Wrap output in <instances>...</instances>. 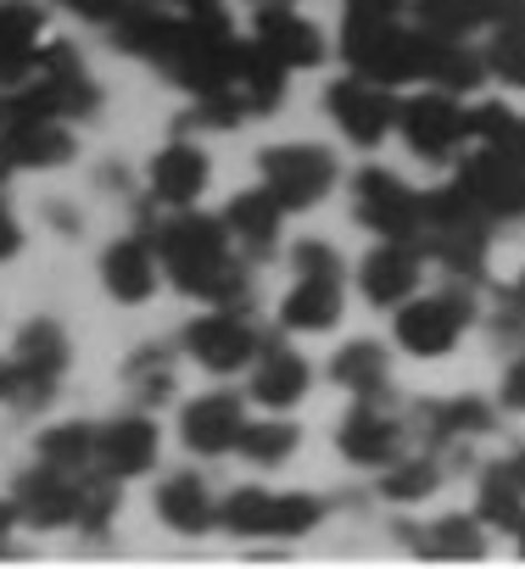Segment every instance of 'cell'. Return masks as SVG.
I'll return each mask as SVG.
<instances>
[{
    "mask_svg": "<svg viewBox=\"0 0 525 569\" xmlns=\"http://www.w3.org/2000/svg\"><path fill=\"white\" fill-rule=\"evenodd\" d=\"M157 257H162V268L174 273L179 291H190V297H201V302H212V308H235V313H240L246 297H251L246 262L235 257L224 218L174 207V218L157 229Z\"/></svg>",
    "mask_w": 525,
    "mask_h": 569,
    "instance_id": "6da1fadb",
    "label": "cell"
},
{
    "mask_svg": "<svg viewBox=\"0 0 525 569\" xmlns=\"http://www.w3.org/2000/svg\"><path fill=\"white\" fill-rule=\"evenodd\" d=\"M341 51H347L358 79L397 90V84H414L419 68H425V29H403L386 12H347Z\"/></svg>",
    "mask_w": 525,
    "mask_h": 569,
    "instance_id": "7a4b0ae2",
    "label": "cell"
},
{
    "mask_svg": "<svg viewBox=\"0 0 525 569\" xmlns=\"http://www.w3.org/2000/svg\"><path fill=\"white\" fill-rule=\"evenodd\" d=\"M469 325H475L469 291H436V297H419L397 313V347L408 358H442L458 347V336Z\"/></svg>",
    "mask_w": 525,
    "mask_h": 569,
    "instance_id": "3957f363",
    "label": "cell"
},
{
    "mask_svg": "<svg viewBox=\"0 0 525 569\" xmlns=\"http://www.w3.org/2000/svg\"><path fill=\"white\" fill-rule=\"evenodd\" d=\"M353 207H358V223L375 229L380 240H414L425 229V196L408 190L397 173L386 168H364L358 184H353Z\"/></svg>",
    "mask_w": 525,
    "mask_h": 569,
    "instance_id": "277c9868",
    "label": "cell"
},
{
    "mask_svg": "<svg viewBox=\"0 0 525 569\" xmlns=\"http://www.w3.org/2000/svg\"><path fill=\"white\" fill-rule=\"evenodd\" d=\"M257 168H262V184L275 190V201L286 212L325 201L330 184H336V157L325 146H269Z\"/></svg>",
    "mask_w": 525,
    "mask_h": 569,
    "instance_id": "5b68a950",
    "label": "cell"
},
{
    "mask_svg": "<svg viewBox=\"0 0 525 569\" xmlns=\"http://www.w3.org/2000/svg\"><path fill=\"white\" fill-rule=\"evenodd\" d=\"M453 184L475 201V212L486 223H503V218H519L525 212V162H514L497 146H486L481 157H469Z\"/></svg>",
    "mask_w": 525,
    "mask_h": 569,
    "instance_id": "8992f818",
    "label": "cell"
},
{
    "mask_svg": "<svg viewBox=\"0 0 525 569\" xmlns=\"http://www.w3.org/2000/svg\"><path fill=\"white\" fill-rule=\"evenodd\" d=\"M397 129H403V140L419 151V157H430V162H442L447 151H458V140H469V118H464V107L453 101V90H425V96H408V101H397Z\"/></svg>",
    "mask_w": 525,
    "mask_h": 569,
    "instance_id": "52a82bcc",
    "label": "cell"
},
{
    "mask_svg": "<svg viewBox=\"0 0 525 569\" xmlns=\"http://www.w3.org/2000/svg\"><path fill=\"white\" fill-rule=\"evenodd\" d=\"M185 352H190L201 369H212V375H235V369L257 363L262 341H257V330H251L235 308H212L207 319H196V325L185 330Z\"/></svg>",
    "mask_w": 525,
    "mask_h": 569,
    "instance_id": "ba28073f",
    "label": "cell"
},
{
    "mask_svg": "<svg viewBox=\"0 0 525 569\" xmlns=\"http://www.w3.org/2000/svg\"><path fill=\"white\" fill-rule=\"evenodd\" d=\"M330 118L341 123V134L353 140V146H380L392 129H397V96L386 90V84H375V79H341L336 90H330Z\"/></svg>",
    "mask_w": 525,
    "mask_h": 569,
    "instance_id": "9c48e42d",
    "label": "cell"
},
{
    "mask_svg": "<svg viewBox=\"0 0 525 569\" xmlns=\"http://www.w3.org/2000/svg\"><path fill=\"white\" fill-rule=\"evenodd\" d=\"M240 430H246V408H240L235 391H207V397H196V402L179 413V441H185L190 452H201V458L235 452Z\"/></svg>",
    "mask_w": 525,
    "mask_h": 569,
    "instance_id": "30bf717a",
    "label": "cell"
},
{
    "mask_svg": "<svg viewBox=\"0 0 525 569\" xmlns=\"http://www.w3.org/2000/svg\"><path fill=\"white\" fill-rule=\"evenodd\" d=\"M419 246L414 240H380L369 257H364V268H358V291H364V302H375V308H397V302H408L414 291H419Z\"/></svg>",
    "mask_w": 525,
    "mask_h": 569,
    "instance_id": "8fae6325",
    "label": "cell"
},
{
    "mask_svg": "<svg viewBox=\"0 0 525 569\" xmlns=\"http://www.w3.org/2000/svg\"><path fill=\"white\" fill-rule=\"evenodd\" d=\"M341 458L358 463V469H386L392 458H403V425L392 413H380L375 402H358L347 419H341V436H336Z\"/></svg>",
    "mask_w": 525,
    "mask_h": 569,
    "instance_id": "7c38bea8",
    "label": "cell"
},
{
    "mask_svg": "<svg viewBox=\"0 0 525 569\" xmlns=\"http://www.w3.org/2000/svg\"><path fill=\"white\" fill-rule=\"evenodd\" d=\"M157 463V425L151 419H112L96 425V475L135 480Z\"/></svg>",
    "mask_w": 525,
    "mask_h": 569,
    "instance_id": "4fadbf2b",
    "label": "cell"
},
{
    "mask_svg": "<svg viewBox=\"0 0 525 569\" xmlns=\"http://www.w3.org/2000/svg\"><path fill=\"white\" fill-rule=\"evenodd\" d=\"M257 46L269 51L286 73L291 68H314L319 57H325V46H319V29L314 23H303L286 0H269V7L257 12Z\"/></svg>",
    "mask_w": 525,
    "mask_h": 569,
    "instance_id": "5bb4252c",
    "label": "cell"
},
{
    "mask_svg": "<svg viewBox=\"0 0 525 569\" xmlns=\"http://www.w3.org/2000/svg\"><path fill=\"white\" fill-rule=\"evenodd\" d=\"M308 380H314L308 358H303V352H291V347H280V341H269V347L257 352L251 397H257L262 408H297V402L308 397Z\"/></svg>",
    "mask_w": 525,
    "mask_h": 569,
    "instance_id": "9a60e30c",
    "label": "cell"
},
{
    "mask_svg": "<svg viewBox=\"0 0 525 569\" xmlns=\"http://www.w3.org/2000/svg\"><path fill=\"white\" fill-rule=\"evenodd\" d=\"M229 96L246 107V118H251V112H275V107H280V96H286V68H280L269 51H262V46L251 40V46H240V51H235Z\"/></svg>",
    "mask_w": 525,
    "mask_h": 569,
    "instance_id": "2e32d148",
    "label": "cell"
},
{
    "mask_svg": "<svg viewBox=\"0 0 525 569\" xmlns=\"http://www.w3.org/2000/svg\"><path fill=\"white\" fill-rule=\"evenodd\" d=\"M207 190V157L190 140H174L168 151H157L151 162V196L162 207H196Z\"/></svg>",
    "mask_w": 525,
    "mask_h": 569,
    "instance_id": "e0dca14e",
    "label": "cell"
},
{
    "mask_svg": "<svg viewBox=\"0 0 525 569\" xmlns=\"http://www.w3.org/2000/svg\"><path fill=\"white\" fill-rule=\"evenodd\" d=\"M101 284H107L123 308L151 302V291H157V257H151V246H146V240H118V246H107V257H101Z\"/></svg>",
    "mask_w": 525,
    "mask_h": 569,
    "instance_id": "ac0fdd59",
    "label": "cell"
},
{
    "mask_svg": "<svg viewBox=\"0 0 525 569\" xmlns=\"http://www.w3.org/2000/svg\"><path fill=\"white\" fill-rule=\"evenodd\" d=\"M341 279H319V273H297V291L286 297L280 319L286 330H303V336H325L341 325Z\"/></svg>",
    "mask_w": 525,
    "mask_h": 569,
    "instance_id": "d6986e66",
    "label": "cell"
},
{
    "mask_svg": "<svg viewBox=\"0 0 525 569\" xmlns=\"http://www.w3.org/2000/svg\"><path fill=\"white\" fill-rule=\"evenodd\" d=\"M486 79V57L469 51L464 40H447V34H430L425 29V68H419V84H436V90H475Z\"/></svg>",
    "mask_w": 525,
    "mask_h": 569,
    "instance_id": "ffe728a7",
    "label": "cell"
},
{
    "mask_svg": "<svg viewBox=\"0 0 525 569\" xmlns=\"http://www.w3.org/2000/svg\"><path fill=\"white\" fill-rule=\"evenodd\" d=\"M157 513H162V525H174L179 536H196V530L218 525V502H212V491L201 486V475H168V480L157 486Z\"/></svg>",
    "mask_w": 525,
    "mask_h": 569,
    "instance_id": "44dd1931",
    "label": "cell"
},
{
    "mask_svg": "<svg viewBox=\"0 0 525 569\" xmlns=\"http://www.w3.org/2000/svg\"><path fill=\"white\" fill-rule=\"evenodd\" d=\"M280 218H286V207L275 201V190H269V184H262V190H246V196H235V201L224 207V229H229V240H240L246 251L275 246Z\"/></svg>",
    "mask_w": 525,
    "mask_h": 569,
    "instance_id": "7402d4cb",
    "label": "cell"
},
{
    "mask_svg": "<svg viewBox=\"0 0 525 569\" xmlns=\"http://www.w3.org/2000/svg\"><path fill=\"white\" fill-rule=\"evenodd\" d=\"M330 375H336L358 402H380V397H386V380H392V358H386V347H375V341H353V347L336 352Z\"/></svg>",
    "mask_w": 525,
    "mask_h": 569,
    "instance_id": "603a6c76",
    "label": "cell"
},
{
    "mask_svg": "<svg viewBox=\"0 0 525 569\" xmlns=\"http://www.w3.org/2000/svg\"><path fill=\"white\" fill-rule=\"evenodd\" d=\"M486 229L492 223H453V229H430V251L442 257L447 273L458 279H481L486 268Z\"/></svg>",
    "mask_w": 525,
    "mask_h": 569,
    "instance_id": "cb8c5ba5",
    "label": "cell"
},
{
    "mask_svg": "<svg viewBox=\"0 0 525 569\" xmlns=\"http://www.w3.org/2000/svg\"><path fill=\"white\" fill-rule=\"evenodd\" d=\"M218 525L229 536H269L275 525V491H262V486H240L218 502Z\"/></svg>",
    "mask_w": 525,
    "mask_h": 569,
    "instance_id": "d4e9b609",
    "label": "cell"
},
{
    "mask_svg": "<svg viewBox=\"0 0 525 569\" xmlns=\"http://www.w3.org/2000/svg\"><path fill=\"white\" fill-rule=\"evenodd\" d=\"M425 425H430L436 441H469V436H486L492 408L481 397H453V402H430L425 408Z\"/></svg>",
    "mask_w": 525,
    "mask_h": 569,
    "instance_id": "484cf974",
    "label": "cell"
},
{
    "mask_svg": "<svg viewBox=\"0 0 525 569\" xmlns=\"http://www.w3.org/2000/svg\"><path fill=\"white\" fill-rule=\"evenodd\" d=\"M475 508H481V525L519 530V519H525V491L508 480L503 463H492V469L481 475V497H475Z\"/></svg>",
    "mask_w": 525,
    "mask_h": 569,
    "instance_id": "4316f807",
    "label": "cell"
},
{
    "mask_svg": "<svg viewBox=\"0 0 525 569\" xmlns=\"http://www.w3.org/2000/svg\"><path fill=\"white\" fill-rule=\"evenodd\" d=\"M297 425H286V419H262V425H246L240 430V441H235V452L246 458V463H257V469H269V463H286L291 452H297Z\"/></svg>",
    "mask_w": 525,
    "mask_h": 569,
    "instance_id": "83f0119b",
    "label": "cell"
},
{
    "mask_svg": "<svg viewBox=\"0 0 525 569\" xmlns=\"http://www.w3.org/2000/svg\"><path fill=\"white\" fill-rule=\"evenodd\" d=\"M436 486H442V463L436 458H392L386 480H380V497L386 502H425Z\"/></svg>",
    "mask_w": 525,
    "mask_h": 569,
    "instance_id": "f1b7e54d",
    "label": "cell"
},
{
    "mask_svg": "<svg viewBox=\"0 0 525 569\" xmlns=\"http://www.w3.org/2000/svg\"><path fill=\"white\" fill-rule=\"evenodd\" d=\"M419 552H430V558H481L486 552V541H481V525L475 519H430V536H419L414 541Z\"/></svg>",
    "mask_w": 525,
    "mask_h": 569,
    "instance_id": "f546056e",
    "label": "cell"
},
{
    "mask_svg": "<svg viewBox=\"0 0 525 569\" xmlns=\"http://www.w3.org/2000/svg\"><path fill=\"white\" fill-rule=\"evenodd\" d=\"M319 519H325V502L319 497H308V491H275V525H269V536H308Z\"/></svg>",
    "mask_w": 525,
    "mask_h": 569,
    "instance_id": "4dcf8cb0",
    "label": "cell"
},
{
    "mask_svg": "<svg viewBox=\"0 0 525 569\" xmlns=\"http://www.w3.org/2000/svg\"><path fill=\"white\" fill-rule=\"evenodd\" d=\"M486 73L525 90V34H492V51H486Z\"/></svg>",
    "mask_w": 525,
    "mask_h": 569,
    "instance_id": "1f68e13d",
    "label": "cell"
},
{
    "mask_svg": "<svg viewBox=\"0 0 525 569\" xmlns=\"http://www.w3.org/2000/svg\"><path fill=\"white\" fill-rule=\"evenodd\" d=\"M291 262H297V273L341 279V257H336V246H330V240H303V246L291 251Z\"/></svg>",
    "mask_w": 525,
    "mask_h": 569,
    "instance_id": "d6a6232c",
    "label": "cell"
},
{
    "mask_svg": "<svg viewBox=\"0 0 525 569\" xmlns=\"http://www.w3.org/2000/svg\"><path fill=\"white\" fill-rule=\"evenodd\" d=\"M497 330L503 336H525V268H519V279L508 284V291L497 297Z\"/></svg>",
    "mask_w": 525,
    "mask_h": 569,
    "instance_id": "836d02e7",
    "label": "cell"
},
{
    "mask_svg": "<svg viewBox=\"0 0 525 569\" xmlns=\"http://www.w3.org/2000/svg\"><path fill=\"white\" fill-rule=\"evenodd\" d=\"M464 118H469V134H475V140H486V146H492V140H497V134H503V123H508V118H514V112H508V107H503V101H481V107H464Z\"/></svg>",
    "mask_w": 525,
    "mask_h": 569,
    "instance_id": "e575fe53",
    "label": "cell"
},
{
    "mask_svg": "<svg viewBox=\"0 0 525 569\" xmlns=\"http://www.w3.org/2000/svg\"><path fill=\"white\" fill-rule=\"evenodd\" d=\"M497 402L508 408V413H525V358L503 375V391H497Z\"/></svg>",
    "mask_w": 525,
    "mask_h": 569,
    "instance_id": "d590c367",
    "label": "cell"
},
{
    "mask_svg": "<svg viewBox=\"0 0 525 569\" xmlns=\"http://www.w3.org/2000/svg\"><path fill=\"white\" fill-rule=\"evenodd\" d=\"M68 7H73L79 18H90V23H112V18L129 7V0H68Z\"/></svg>",
    "mask_w": 525,
    "mask_h": 569,
    "instance_id": "8d00e7d4",
    "label": "cell"
},
{
    "mask_svg": "<svg viewBox=\"0 0 525 569\" xmlns=\"http://www.w3.org/2000/svg\"><path fill=\"white\" fill-rule=\"evenodd\" d=\"M492 146H497V151H508V157H514V162H525V118H519V112H514V118H508V123H503V134H497V140H492Z\"/></svg>",
    "mask_w": 525,
    "mask_h": 569,
    "instance_id": "74e56055",
    "label": "cell"
},
{
    "mask_svg": "<svg viewBox=\"0 0 525 569\" xmlns=\"http://www.w3.org/2000/svg\"><path fill=\"white\" fill-rule=\"evenodd\" d=\"M397 7L403 0H347V12H386V18H397Z\"/></svg>",
    "mask_w": 525,
    "mask_h": 569,
    "instance_id": "f35d334b",
    "label": "cell"
},
{
    "mask_svg": "<svg viewBox=\"0 0 525 569\" xmlns=\"http://www.w3.org/2000/svg\"><path fill=\"white\" fill-rule=\"evenodd\" d=\"M503 469H508V480H514V486L525 491V447H519L514 458H503Z\"/></svg>",
    "mask_w": 525,
    "mask_h": 569,
    "instance_id": "ab89813d",
    "label": "cell"
},
{
    "mask_svg": "<svg viewBox=\"0 0 525 569\" xmlns=\"http://www.w3.org/2000/svg\"><path fill=\"white\" fill-rule=\"evenodd\" d=\"M190 7H212V0H179V12H190Z\"/></svg>",
    "mask_w": 525,
    "mask_h": 569,
    "instance_id": "60d3db41",
    "label": "cell"
},
{
    "mask_svg": "<svg viewBox=\"0 0 525 569\" xmlns=\"http://www.w3.org/2000/svg\"><path fill=\"white\" fill-rule=\"evenodd\" d=\"M519 552H525V519H519Z\"/></svg>",
    "mask_w": 525,
    "mask_h": 569,
    "instance_id": "b9f144b4",
    "label": "cell"
},
{
    "mask_svg": "<svg viewBox=\"0 0 525 569\" xmlns=\"http://www.w3.org/2000/svg\"><path fill=\"white\" fill-rule=\"evenodd\" d=\"M262 7H269V0H262ZM286 7H291V0H286Z\"/></svg>",
    "mask_w": 525,
    "mask_h": 569,
    "instance_id": "7bdbcfd3",
    "label": "cell"
}]
</instances>
